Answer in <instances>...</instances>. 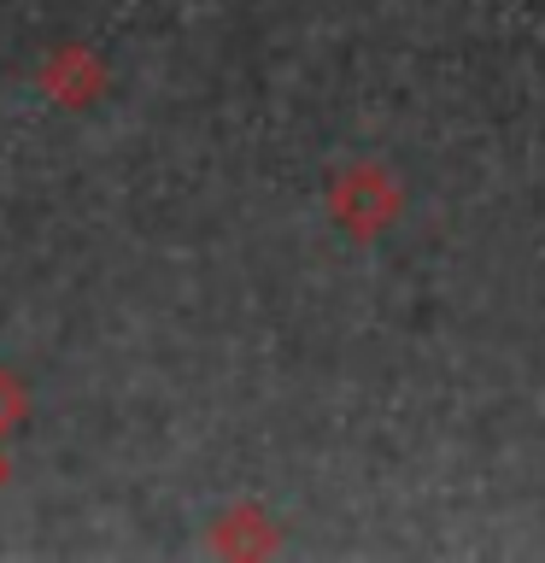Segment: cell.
I'll list each match as a JSON object with an SVG mask.
<instances>
[{
	"instance_id": "cell-2",
	"label": "cell",
	"mask_w": 545,
	"mask_h": 563,
	"mask_svg": "<svg viewBox=\"0 0 545 563\" xmlns=\"http://www.w3.org/2000/svg\"><path fill=\"white\" fill-rule=\"evenodd\" d=\"M42 82L53 88V95H65V106H82V100H88V88H100V70L88 65L77 47H65V53H59V65H53Z\"/></svg>"
},
{
	"instance_id": "cell-1",
	"label": "cell",
	"mask_w": 545,
	"mask_h": 563,
	"mask_svg": "<svg viewBox=\"0 0 545 563\" xmlns=\"http://www.w3.org/2000/svg\"><path fill=\"white\" fill-rule=\"evenodd\" d=\"M334 211H341V223H352L358 235H369L387 211H393V183H387L381 170H352L341 194H334Z\"/></svg>"
},
{
	"instance_id": "cell-3",
	"label": "cell",
	"mask_w": 545,
	"mask_h": 563,
	"mask_svg": "<svg viewBox=\"0 0 545 563\" xmlns=\"http://www.w3.org/2000/svg\"><path fill=\"white\" fill-rule=\"evenodd\" d=\"M18 411H24V399H18V382H12V376H0V429H7Z\"/></svg>"
}]
</instances>
